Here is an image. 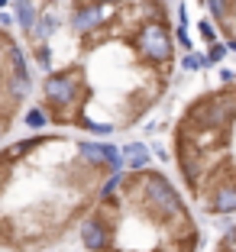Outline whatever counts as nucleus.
Listing matches in <instances>:
<instances>
[{
	"label": "nucleus",
	"instance_id": "nucleus-1",
	"mask_svg": "<svg viewBox=\"0 0 236 252\" xmlns=\"http://www.w3.org/2000/svg\"><path fill=\"white\" fill-rule=\"evenodd\" d=\"M178 71L171 0H123L33 68V110L52 129L130 133L169 97Z\"/></svg>",
	"mask_w": 236,
	"mask_h": 252
},
{
	"label": "nucleus",
	"instance_id": "nucleus-2",
	"mask_svg": "<svg viewBox=\"0 0 236 252\" xmlns=\"http://www.w3.org/2000/svg\"><path fill=\"white\" fill-rule=\"evenodd\" d=\"M120 165V149L101 136H10L0 146V252H59Z\"/></svg>",
	"mask_w": 236,
	"mask_h": 252
},
{
	"label": "nucleus",
	"instance_id": "nucleus-3",
	"mask_svg": "<svg viewBox=\"0 0 236 252\" xmlns=\"http://www.w3.org/2000/svg\"><path fill=\"white\" fill-rule=\"evenodd\" d=\"M81 252H201V217L169 171L120 165L74 230Z\"/></svg>",
	"mask_w": 236,
	"mask_h": 252
},
{
	"label": "nucleus",
	"instance_id": "nucleus-4",
	"mask_svg": "<svg viewBox=\"0 0 236 252\" xmlns=\"http://www.w3.org/2000/svg\"><path fill=\"white\" fill-rule=\"evenodd\" d=\"M171 178L198 217H236V74L185 94L169 123Z\"/></svg>",
	"mask_w": 236,
	"mask_h": 252
},
{
	"label": "nucleus",
	"instance_id": "nucleus-5",
	"mask_svg": "<svg viewBox=\"0 0 236 252\" xmlns=\"http://www.w3.org/2000/svg\"><path fill=\"white\" fill-rule=\"evenodd\" d=\"M123 0H13L16 39H20L30 71L42 65L59 45L81 32L94 20L117 10Z\"/></svg>",
	"mask_w": 236,
	"mask_h": 252
},
{
	"label": "nucleus",
	"instance_id": "nucleus-6",
	"mask_svg": "<svg viewBox=\"0 0 236 252\" xmlns=\"http://www.w3.org/2000/svg\"><path fill=\"white\" fill-rule=\"evenodd\" d=\"M33 100V71L16 32L0 23V146L13 136Z\"/></svg>",
	"mask_w": 236,
	"mask_h": 252
},
{
	"label": "nucleus",
	"instance_id": "nucleus-7",
	"mask_svg": "<svg viewBox=\"0 0 236 252\" xmlns=\"http://www.w3.org/2000/svg\"><path fill=\"white\" fill-rule=\"evenodd\" d=\"M217 39L236 52V0H204Z\"/></svg>",
	"mask_w": 236,
	"mask_h": 252
},
{
	"label": "nucleus",
	"instance_id": "nucleus-8",
	"mask_svg": "<svg viewBox=\"0 0 236 252\" xmlns=\"http://www.w3.org/2000/svg\"><path fill=\"white\" fill-rule=\"evenodd\" d=\"M207 252H236V217H233V223H227L220 230V236L210 243Z\"/></svg>",
	"mask_w": 236,
	"mask_h": 252
},
{
	"label": "nucleus",
	"instance_id": "nucleus-9",
	"mask_svg": "<svg viewBox=\"0 0 236 252\" xmlns=\"http://www.w3.org/2000/svg\"><path fill=\"white\" fill-rule=\"evenodd\" d=\"M71 252H81V249H71Z\"/></svg>",
	"mask_w": 236,
	"mask_h": 252
}]
</instances>
